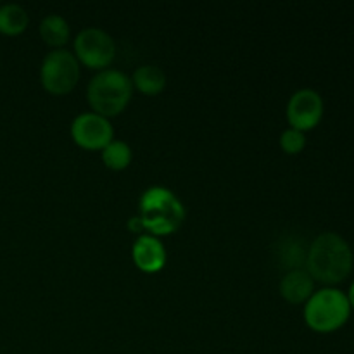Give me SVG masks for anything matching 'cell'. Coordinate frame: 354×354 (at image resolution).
Here are the masks:
<instances>
[{"instance_id": "8fae6325", "label": "cell", "mask_w": 354, "mask_h": 354, "mask_svg": "<svg viewBox=\"0 0 354 354\" xmlns=\"http://www.w3.org/2000/svg\"><path fill=\"white\" fill-rule=\"evenodd\" d=\"M131 83H133L140 92L154 95V93H159L165 88L166 75L159 66L144 64L140 66V68L135 69Z\"/></svg>"}, {"instance_id": "ba28073f", "label": "cell", "mask_w": 354, "mask_h": 354, "mask_svg": "<svg viewBox=\"0 0 354 354\" xmlns=\"http://www.w3.org/2000/svg\"><path fill=\"white\" fill-rule=\"evenodd\" d=\"M324 116V100L313 88H301L292 93L287 104V120L296 130H310L317 127Z\"/></svg>"}, {"instance_id": "e0dca14e", "label": "cell", "mask_w": 354, "mask_h": 354, "mask_svg": "<svg viewBox=\"0 0 354 354\" xmlns=\"http://www.w3.org/2000/svg\"><path fill=\"white\" fill-rule=\"evenodd\" d=\"M128 228H130L131 232H137V234H140V232L145 230L140 216H131L130 220H128Z\"/></svg>"}, {"instance_id": "30bf717a", "label": "cell", "mask_w": 354, "mask_h": 354, "mask_svg": "<svg viewBox=\"0 0 354 354\" xmlns=\"http://www.w3.org/2000/svg\"><path fill=\"white\" fill-rule=\"evenodd\" d=\"M280 292L289 303L301 304L310 299L315 292V280L306 268L290 270L280 280Z\"/></svg>"}, {"instance_id": "7a4b0ae2", "label": "cell", "mask_w": 354, "mask_h": 354, "mask_svg": "<svg viewBox=\"0 0 354 354\" xmlns=\"http://www.w3.org/2000/svg\"><path fill=\"white\" fill-rule=\"evenodd\" d=\"M142 223L152 235H166L178 230L185 220V207L182 201L166 187H149L140 197Z\"/></svg>"}, {"instance_id": "6da1fadb", "label": "cell", "mask_w": 354, "mask_h": 354, "mask_svg": "<svg viewBox=\"0 0 354 354\" xmlns=\"http://www.w3.org/2000/svg\"><path fill=\"white\" fill-rule=\"evenodd\" d=\"M353 251L348 242L334 232L320 234L308 249L306 272L327 286L342 282L353 270Z\"/></svg>"}, {"instance_id": "ac0fdd59", "label": "cell", "mask_w": 354, "mask_h": 354, "mask_svg": "<svg viewBox=\"0 0 354 354\" xmlns=\"http://www.w3.org/2000/svg\"><path fill=\"white\" fill-rule=\"evenodd\" d=\"M348 299H349V304H351V308H354V282L351 283V289H349Z\"/></svg>"}, {"instance_id": "52a82bcc", "label": "cell", "mask_w": 354, "mask_h": 354, "mask_svg": "<svg viewBox=\"0 0 354 354\" xmlns=\"http://www.w3.org/2000/svg\"><path fill=\"white\" fill-rule=\"evenodd\" d=\"M71 135L85 149H104L113 140V124L99 113H82L73 120Z\"/></svg>"}, {"instance_id": "2e32d148", "label": "cell", "mask_w": 354, "mask_h": 354, "mask_svg": "<svg viewBox=\"0 0 354 354\" xmlns=\"http://www.w3.org/2000/svg\"><path fill=\"white\" fill-rule=\"evenodd\" d=\"M280 145L286 152L289 154H297L304 149L306 145V137H304V131L296 130V128H287V130L282 131L280 135Z\"/></svg>"}, {"instance_id": "3957f363", "label": "cell", "mask_w": 354, "mask_h": 354, "mask_svg": "<svg viewBox=\"0 0 354 354\" xmlns=\"http://www.w3.org/2000/svg\"><path fill=\"white\" fill-rule=\"evenodd\" d=\"M131 92V78L120 69H100L92 76L86 88L90 106L106 118L121 113L130 102Z\"/></svg>"}, {"instance_id": "277c9868", "label": "cell", "mask_w": 354, "mask_h": 354, "mask_svg": "<svg viewBox=\"0 0 354 354\" xmlns=\"http://www.w3.org/2000/svg\"><path fill=\"white\" fill-rule=\"evenodd\" d=\"M351 315V304L342 290L334 287H325L317 290L306 301L304 318L306 324L317 332H334L348 322Z\"/></svg>"}, {"instance_id": "5bb4252c", "label": "cell", "mask_w": 354, "mask_h": 354, "mask_svg": "<svg viewBox=\"0 0 354 354\" xmlns=\"http://www.w3.org/2000/svg\"><path fill=\"white\" fill-rule=\"evenodd\" d=\"M308 245L299 239H287L282 242L279 251V259L286 268L299 270L306 265L308 258ZM289 270V272H290Z\"/></svg>"}, {"instance_id": "5b68a950", "label": "cell", "mask_w": 354, "mask_h": 354, "mask_svg": "<svg viewBox=\"0 0 354 354\" xmlns=\"http://www.w3.org/2000/svg\"><path fill=\"white\" fill-rule=\"evenodd\" d=\"M41 85L52 93H68L80 80V62L68 48H55L45 55L40 68Z\"/></svg>"}, {"instance_id": "4fadbf2b", "label": "cell", "mask_w": 354, "mask_h": 354, "mask_svg": "<svg viewBox=\"0 0 354 354\" xmlns=\"http://www.w3.org/2000/svg\"><path fill=\"white\" fill-rule=\"evenodd\" d=\"M40 35L48 45L61 47L69 38V24L61 14H48L40 23Z\"/></svg>"}, {"instance_id": "9a60e30c", "label": "cell", "mask_w": 354, "mask_h": 354, "mask_svg": "<svg viewBox=\"0 0 354 354\" xmlns=\"http://www.w3.org/2000/svg\"><path fill=\"white\" fill-rule=\"evenodd\" d=\"M102 161L104 165L113 169H123L130 165L131 161V149L127 142L123 140H111L106 147L102 149Z\"/></svg>"}, {"instance_id": "7c38bea8", "label": "cell", "mask_w": 354, "mask_h": 354, "mask_svg": "<svg viewBox=\"0 0 354 354\" xmlns=\"http://www.w3.org/2000/svg\"><path fill=\"white\" fill-rule=\"evenodd\" d=\"M30 16L19 3H2L0 6V33L19 35L26 30Z\"/></svg>"}, {"instance_id": "8992f818", "label": "cell", "mask_w": 354, "mask_h": 354, "mask_svg": "<svg viewBox=\"0 0 354 354\" xmlns=\"http://www.w3.org/2000/svg\"><path fill=\"white\" fill-rule=\"evenodd\" d=\"M76 59L90 68H106L116 54L113 37L102 28H85L75 38Z\"/></svg>"}, {"instance_id": "9c48e42d", "label": "cell", "mask_w": 354, "mask_h": 354, "mask_svg": "<svg viewBox=\"0 0 354 354\" xmlns=\"http://www.w3.org/2000/svg\"><path fill=\"white\" fill-rule=\"evenodd\" d=\"M135 265L144 272H158L166 263V249L156 235H138L131 248Z\"/></svg>"}]
</instances>
